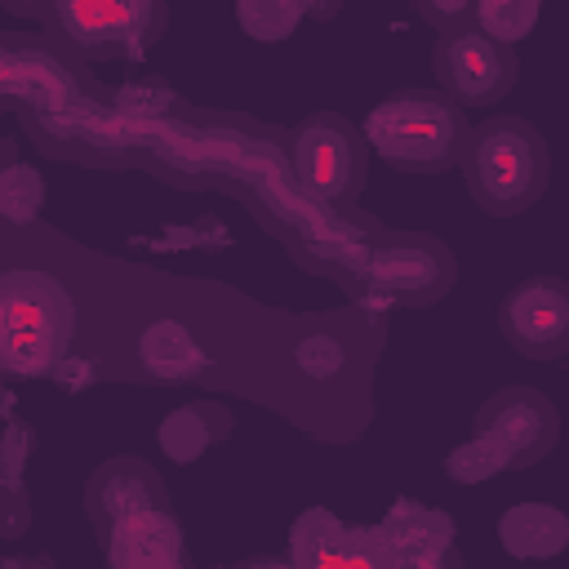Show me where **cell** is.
<instances>
[{
    "label": "cell",
    "instance_id": "7402d4cb",
    "mask_svg": "<svg viewBox=\"0 0 569 569\" xmlns=\"http://www.w3.org/2000/svg\"><path fill=\"white\" fill-rule=\"evenodd\" d=\"M413 13L445 40L458 31H476V4L471 0H453V4H436V0H413Z\"/></svg>",
    "mask_w": 569,
    "mask_h": 569
},
{
    "label": "cell",
    "instance_id": "603a6c76",
    "mask_svg": "<svg viewBox=\"0 0 569 569\" xmlns=\"http://www.w3.org/2000/svg\"><path fill=\"white\" fill-rule=\"evenodd\" d=\"M396 569H467V565L453 542H427V547L396 551Z\"/></svg>",
    "mask_w": 569,
    "mask_h": 569
},
{
    "label": "cell",
    "instance_id": "44dd1931",
    "mask_svg": "<svg viewBox=\"0 0 569 569\" xmlns=\"http://www.w3.org/2000/svg\"><path fill=\"white\" fill-rule=\"evenodd\" d=\"M498 471H507V458H502L498 445H489L485 436H471L467 445H458V449L445 453V476H449L453 485H485V480H493Z\"/></svg>",
    "mask_w": 569,
    "mask_h": 569
},
{
    "label": "cell",
    "instance_id": "e0dca14e",
    "mask_svg": "<svg viewBox=\"0 0 569 569\" xmlns=\"http://www.w3.org/2000/svg\"><path fill=\"white\" fill-rule=\"evenodd\" d=\"M382 533L391 542V551H409V547H427V542H453V520L436 507H422L413 498H400L387 520H382Z\"/></svg>",
    "mask_w": 569,
    "mask_h": 569
},
{
    "label": "cell",
    "instance_id": "d4e9b609",
    "mask_svg": "<svg viewBox=\"0 0 569 569\" xmlns=\"http://www.w3.org/2000/svg\"><path fill=\"white\" fill-rule=\"evenodd\" d=\"M4 507H9V520H4V533L18 538L27 529V493L22 485H4Z\"/></svg>",
    "mask_w": 569,
    "mask_h": 569
},
{
    "label": "cell",
    "instance_id": "484cf974",
    "mask_svg": "<svg viewBox=\"0 0 569 569\" xmlns=\"http://www.w3.org/2000/svg\"><path fill=\"white\" fill-rule=\"evenodd\" d=\"M231 569H298L293 560H276V556H258V560H244V565H231Z\"/></svg>",
    "mask_w": 569,
    "mask_h": 569
},
{
    "label": "cell",
    "instance_id": "5bb4252c",
    "mask_svg": "<svg viewBox=\"0 0 569 569\" xmlns=\"http://www.w3.org/2000/svg\"><path fill=\"white\" fill-rule=\"evenodd\" d=\"M138 365L156 382H191L209 369V356L182 320L160 316L138 333Z\"/></svg>",
    "mask_w": 569,
    "mask_h": 569
},
{
    "label": "cell",
    "instance_id": "ba28073f",
    "mask_svg": "<svg viewBox=\"0 0 569 569\" xmlns=\"http://www.w3.org/2000/svg\"><path fill=\"white\" fill-rule=\"evenodd\" d=\"M431 67L440 80V93L453 98L458 107H498L520 76L516 49L480 36V31H458L436 40Z\"/></svg>",
    "mask_w": 569,
    "mask_h": 569
},
{
    "label": "cell",
    "instance_id": "cb8c5ba5",
    "mask_svg": "<svg viewBox=\"0 0 569 569\" xmlns=\"http://www.w3.org/2000/svg\"><path fill=\"white\" fill-rule=\"evenodd\" d=\"M22 458H27V427L9 422V431H4V485H22Z\"/></svg>",
    "mask_w": 569,
    "mask_h": 569
},
{
    "label": "cell",
    "instance_id": "5b68a950",
    "mask_svg": "<svg viewBox=\"0 0 569 569\" xmlns=\"http://www.w3.org/2000/svg\"><path fill=\"white\" fill-rule=\"evenodd\" d=\"M31 13L93 58H142L169 22V9L156 0H58Z\"/></svg>",
    "mask_w": 569,
    "mask_h": 569
},
{
    "label": "cell",
    "instance_id": "30bf717a",
    "mask_svg": "<svg viewBox=\"0 0 569 569\" xmlns=\"http://www.w3.org/2000/svg\"><path fill=\"white\" fill-rule=\"evenodd\" d=\"M169 498H164V480L156 476L151 462L133 458V453H120V458H107L102 467H93V476L84 480V516L89 525L98 529V538H107L120 520L129 516H142V511H164Z\"/></svg>",
    "mask_w": 569,
    "mask_h": 569
},
{
    "label": "cell",
    "instance_id": "ffe728a7",
    "mask_svg": "<svg viewBox=\"0 0 569 569\" xmlns=\"http://www.w3.org/2000/svg\"><path fill=\"white\" fill-rule=\"evenodd\" d=\"M40 204H44L40 173L31 164H22V160H9L4 173H0V209H4V218L13 227H22V222H31L40 213Z\"/></svg>",
    "mask_w": 569,
    "mask_h": 569
},
{
    "label": "cell",
    "instance_id": "9a60e30c",
    "mask_svg": "<svg viewBox=\"0 0 569 569\" xmlns=\"http://www.w3.org/2000/svg\"><path fill=\"white\" fill-rule=\"evenodd\" d=\"M498 542L511 560H551L569 547V516L551 502H516L498 516Z\"/></svg>",
    "mask_w": 569,
    "mask_h": 569
},
{
    "label": "cell",
    "instance_id": "6da1fadb",
    "mask_svg": "<svg viewBox=\"0 0 569 569\" xmlns=\"http://www.w3.org/2000/svg\"><path fill=\"white\" fill-rule=\"evenodd\" d=\"M360 133L378 160H387L400 173H422V178H436L462 164V151L471 142V124L462 107L445 98L440 89H422V84L387 93L365 116Z\"/></svg>",
    "mask_w": 569,
    "mask_h": 569
},
{
    "label": "cell",
    "instance_id": "8992f818",
    "mask_svg": "<svg viewBox=\"0 0 569 569\" xmlns=\"http://www.w3.org/2000/svg\"><path fill=\"white\" fill-rule=\"evenodd\" d=\"M458 262L440 236L427 231H378L360 284L400 307H431L453 289Z\"/></svg>",
    "mask_w": 569,
    "mask_h": 569
},
{
    "label": "cell",
    "instance_id": "7a4b0ae2",
    "mask_svg": "<svg viewBox=\"0 0 569 569\" xmlns=\"http://www.w3.org/2000/svg\"><path fill=\"white\" fill-rule=\"evenodd\" d=\"M462 178L471 200L493 218H516L533 209L551 178L547 138L525 116H485L471 124L462 151Z\"/></svg>",
    "mask_w": 569,
    "mask_h": 569
},
{
    "label": "cell",
    "instance_id": "7c38bea8",
    "mask_svg": "<svg viewBox=\"0 0 569 569\" xmlns=\"http://www.w3.org/2000/svg\"><path fill=\"white\" fill-rule=\"evenodd\" d=\"M107 569H182V525L173 511H142L120 520L107 538Z\"/></svg>",
    "mask_w": 569,
    "mask_h": 569
},
{
    "label": "cell",
    "instance_id": "ac0fdd59",
    "mask_svg": "<svg viewBox=\"0 0 569 569\" xmlns=\"http://www.w3.org/2000/svg\"><path fill=\"white\" fill-rule=\"evenodd\" d=\"M307 13H311V4H302V0H240L236 4V22L262 44L289 40Z\"/></svg>",
    "mask_w": 569,
    "mask_h": 569
},
{
    "label": "cell",
    "instance_id": "9c48e42d",
    "mask_svg": "<svg viewBox=\"0 0 569 569\" xmlns=\"http://www.w3.org/2000/svg\"><path fill=\"white\" fill-rule=\"evenodd\" d=\"M498 329L525 360L569 356V280L529 276L511 284L498 307Z\"/></svg>",
    "mask_w": 569,
    "mask_h": 569
},
{
    "label": "cell",
    "instance_id": "d6986e66",
    "mask_svg": "<svg viewBox=\"0 0 569 569\" xmlns=\"http://www.w3.org/2000/svg\"><path fill=\"white\" fill-rule=\"evenodd\" d=\"M538 18H542V9L529 0H480L476 4V31L507 49H516L538 27Z\"/></svg>",
    "mask_w": 569,
    "mask_h": 569
},
{
    "label": "cell",
    "instance_id": "4fadbf2b",
    "mask_svg": "<svg viewBox=\"0 0 569 569\" xmlns=\"http://www.w3.org/2000/svg\"><path fill=\"white\" fill-rule=\"evenodd\" d=\"M231 409L227 405H218V400H187V405H178V409H169L164 418H160V431H156V440H160V453L169 458V462H196V458H204L213 445H222L227 436H231Z\"/></svg>",
    "mask_w": 569,
    "mask_h": 569
},
{
    "label": "cell",
    "instance_id": "277c9868",
    "mask_svg": "<svg viewBox=\"0 0 569 569\" xmlns=\"http://www.w3.org/2000/svg\"><path fill=\"white\" fill-rule=\"evenodd\" d=\"M365 133L338 111H311L289 133V173L320 209L351 213L365 191Z\"/></svg>",
    "mask_w": 569,
    "mask_h": 569
},
{
    "label": "cell",
    "instance_id": "52a82bcc",
    "mask_svg": "<svg viewBox=\"0 0 569 569\" xmlns=\"http://www.w3.org/2000/svg\"><path fill=\"white\" fill-rule=\"evenodd\" d=\"M476 436H485L489 445H498V453L507 458V471L533 467L542 462L556 440H560V413L556 405L525 382H511L502 391H493L480 409H476Z\"/></svg>",
    "mask_w": 569,
    "mask_h": 569
},
{
    "label": "cell",
    "instance_id": "3957f363",
    "mask_svg": "<svg viewBox=\"0 0 569 569\" xmlns=\"http://www.w3.org/2000/svg\"><path fill=\"white\" fill-rule=\"evenodd\" d=\"M76 333V298L36 267L0 276V365L13 378H53Z\"/></svg>",
    "mask_w": 569,
    "mask_h": 569
},
{
    "label": "cell",
    "instance_id": "8fae6325",
    "mask_svg": "<svg viewBox=\"0 0 569 569\" xmlns=\"http://www.w3.org/2000/svg\"><path fill=\"white\" fill-rule=\"evenodd\" d=\"M0 84L9 107H18L27 120H44V116H62L76 107V76L40 44H22V40H4L0 49Z\"/></svg>",
    "mask_w": 569,
    "mask_h": 569
},
{
    "label": "cell",
    "instance_id": "2e32d148",
    "mask_svg": "<svg viewBox=\"0 0 569 569\" xmlns=\"http://www.w3.org/2000/svg\"><path fill=\"white\" fill-rule=\"evenodd\" d=\"M342 533H347V525L333 511L311 507L289 529V560L298 569H333V556L342 547Z\"/></svg>",
    "mask_w": 569,
    "mask_h": 569
}]
</instances>
